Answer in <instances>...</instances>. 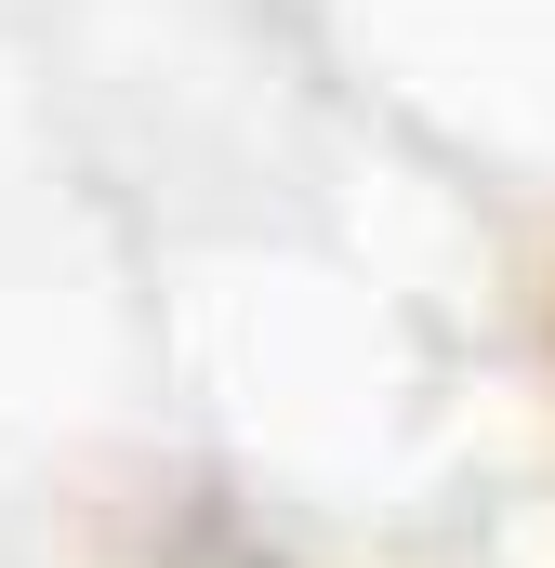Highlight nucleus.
I'll use <instances>...</instances> for the list:
<instances>
[]
</instances>
